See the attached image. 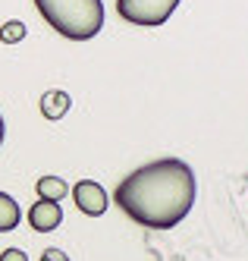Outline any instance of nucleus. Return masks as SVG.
I'll use <instances>...</instances> for the list:
<instances>
[{
	"instance_id": "nucleus-8",
	"label": "nucleus",
	"mask_w": 248,
	"mask_h": 261,
	"mask_svg": "<svg viewBox=\"0 0 248 261\" xmlns=\"http://www.w3.org/2000/svg\"><path fill=\"white\" fill-rule=\"evenodd\" d=\"M35 192L41 195V198H47V201H60L69 192V186L60 176H41V179H38V186H35Z\"/></svg>"
},
{
	"instance_id": "nucleus-2",
	"label": "nucleus",
	"mask_w": 248,
	"mask_h": 261,
	"mask_svg": "<svg viewBox=\"0 0 248 261\" xmlns=\"http://www.w3.org/2000/svg\"><path fill=\"white\" fill-rule=\"evenodd\" d=\"M44 22L69 41H88L104 29L101 0H35Z\"/></svg>"
},
{
	"instance_id": "nucleus-4",
	"label": "nucleus",
	"mask_w": 248,
	"mask_h": 261,
	"mask_svg": "<svg viewBox=\"0 0 248 261\" xmlns=\"http://www.w3.org/2000/svg\"><path fill=\"white\" fill-rule=\"evenodd\" d=\"M69 192H72V198H75V208H79L82 214H88V217H101V214L107 211V204H110L104 186L94 182V179H79Z\"/></svg>"
},
{
	"instance_id": "nucleus-1",
	"label": "nucleus",
	"mask_w": 248,
	"mask_h": 261,
	"mask_svg": "<svg viewBox=\"0 0 248 261\" xmlns=\"http://www.w3.org/2000/svg\"><path fill=\"white\" fill-rule=\"evenodd\" d=\"M195 173L179 158H160L132 170L113 192L120 211L148 230H170L195 204Z\"/></svg>"
},
{
	"instance_id": "nucleus-5",
	"label": "nucleus",
	"mask_w": 248,
	"mask_h": 261,
	"mask_svg": "<svg viewBox=\"0 0 248 261\" xmlns=\"http://www.w3.org/2000/svg\"><path fill=\"white\" fill-rule=\"evenodd\" d=\"M29 223H32V230H38V233H50V230H57V227L63 223L60 201H47V198L35 201L32 208H29Z\"/></svg>"
},
{
	"instance_id": "nucleus-3",
	"label": "nucleus",
	"mask_w": 248,
	"mask_h": 261,
	"mask_svg": "<svg viewBox=\"0 0 248 261\" xmlns=\"http://www.w3.org/2000/svg\"><path fill=\"white\" fill-rule=\"evenodd\" d=\"M179 0H117V13L135 25H163Z\"/></svg>"
},
{
	"instance_id": "nucleus-12",
	"label": "nucleus",
	"mask_w": 248,
	"mask_h": 261,
	"mask_svg": "<svg viewBox=\"0 0 248 261\" xmlns=\"http://www.w3.org/2000/svg\"><path fill=\"white\" fill-rule=\"evenodd\" d=\"M4 136H7V126H4V117H0V145H4Z\"/></svg>"
},
{
	"instance_id": "nucleus-7",
	"label": "nucleus",
	"mask_w": 248,
	"mask_h": 261,
	"mask_svg": "<svg viewBox=\"0 0 248 261\" xmlns=\"http://www.w3.org/2000/svg\"><path fill=\"white\" fill-rule=\"evenodd\" d=\"M19 220H22V211H19V204L13 195L0 192V233H10L19 227Z\"/></svg>"
},
{
	"instance_id": "nucleus-9",
	"label": "nucleus",
	"mask_w": 248,
	"mask_h": 261,
	"mask_svg": "<svg viewBox=\"0 0 248 261\" xmlns=\"http://www.w3.org/2000/svg\"><path fill=\"white\" fill-rule=\"evenodd\" d=\"M0 41L4 44H16V41H25V22L22 19H10L0 25Z\"/></svg>"
},
{
	"instance_id": "nucleus-10",
	"label": "nucleus",
	"mask_w": 248,
	"mask_h": 261,
	"mask_svg": "<svg viewBox=\"0 0 248 261\" xmlns=\"http://www.w3.org/2000/svg\"><path fill=\"white\" fill-rule=\"evenodd\" d=\"M0 261H29V255L22 249H7L4 255H0Z\"/></svg>"
},
{
	"instance_id": "nucleus-11",
	"label": "nucleus",
	"mask_w": 248,
	"mask_h": 261,
	"mask_svg": "<svg viewBox=\"0 0 248 261\" xmlns=\"http://www.w3.org/2000/svg\"><path fill=\"white\" fill-rule=\"evenodd\" d=\"M41 261H69V255H66V252H60V249H44Z\"/></svg>"
},
{
	"instance_id": "nucleus-6",
	"label": "nucleus",
	"mask_w": 248,
	"mask_h": 261,
	"mask_svg": "<svg viewBox=\"0 0 248 261\" xmlns=\"http://www.w3.org/2000/svg\"><path fill=\"white\" fill-rule=\"evenodd\" d=\"M69 107H72V98L66 95V91H60V88H50V91L41 95V114L47 120H63L69 114Z\"/></svg>"
}]
</instances>
